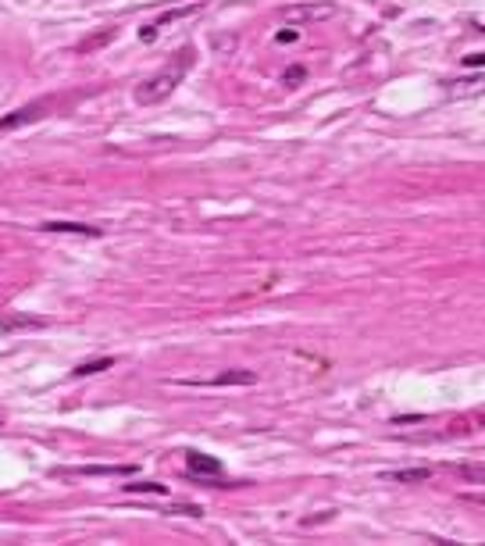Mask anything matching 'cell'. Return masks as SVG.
I'll return each mask as SVG.
<instances>
[{"label":"cell","mask_w":485,"mask_h":546,"mask_svg":"<svg viewBox=\"0 0 485 546\" xmlns=\"http://www.w3.org/2000/svg\"><path fill=\"white\" fill-rule=\"evenodd\" d=\"M111 36H115V29H103L100 36H93V39H82V43H79V50H96V46H103V43L111 39Z\"/></svg>","instance_id":"4fadbf2b"},{"label":"cell","mask_w":485,"mask_h":546,"mask_svg":"<svg viewBox=\"0 0 485 546\" xmlns=\"http://www.w3.org/2000/svg\"><path fill=\"white\" fill-rule=\"evenodd\" d=\"M189 68H193V46H182L179 58H172L157 75H150V79H143L136 86V100L139 104H160V100H168L175 93V86L186 79Z\"/></svg>","instance_id":"6da1fadb"},{"label":"cell","mask_w":485,"mask_h":546,"mask_svg":"<svg viewBox=\"0 0 485 546\" xmlns=\"http://www.w3.org/2000/svg\"><path fill=\"white\" fill-rule=\"evenodd\" d=\"M293 39H296V29H282L279 32V43H293Z\"/></svg>","instance_id":"e0dca14e"},{"label":"cell","mask_w":485,"mask_h":546,"mask_svg":"<svg viewBox=\"0 0 485 546\" xmlns=\"http://www.w3.org/2000/svg\"><path fill=\"white\" fill-rule=\"evenodd\" d=\"M336 11H339L336 4H293V8L282 11V18H286L289 25H300V22H325V18H332Z\"/></svg>","instance_id":"7a4b0ae2"},{"label":"cell","mask_w":485,"mask_h":546,"mask_svg":"<svg viewBox=\"0 0 485 546\" xmlns=\"http://www.w3.org/2000/svg\"><path fill=\"white\" fill-rule=\"evenodd\" d=\"M460 478H467V482H485V468H467V464H457L453 468Z\"/></svg>","instance_id":"7c38bea8"},{"label":"cell","mask_w":485,"mask_h":546,"mask_svg":"<svg viewBox=\"0 0 485 546\" xmlns=\"http://www.w3.org/2000/svg\"><path fill=\"white\" fill-rule=\"evenodd\" d=\"M43 232H68V236H100V229L82 225V222H46Z\"/></svg>","instance_id":"8992f818"},{"label":"cell","mask_w":485,"mask_h":546,"mask_svg":"<svg viewBox=\"0 0 485 546\" xmlns=\"http://www.w3.org/2000/svg\"><path fill=\"white\" fill-rule=\"evenodd\" d=\"M186 468H189V475H200V478H222L225 475V468H222L218 457H207L200 450H189L186 454Z\"/></svg>","instance_id":"3957f363"},{"label":"cell","mask_w":485,"mask_h":546,"mask_svg":"<svg viewBox=\"0 0 485 546\" xmlns=\"http://www.w3.org/2000/svg\"><path fill=\"white\" fill-rule=\"evenodd\" d=\"M457 425H464V428H467V425H481V428H485V411H478V414H471L467 421H457ZM457 425H453V428H457Z\"/></svg>","instance_id":"9a60e30c"},{"label":"cell","mask_w":485,"mask_h":546,"mask_svg":"<svg viewBox=\"0 0 485 546\" xmlns=\"http://www.w3.org/2000/svg\"><path fill=\"white\" fill-rule=\"evenodd\" d=\"M75 471L79 475H129L132 468L129 464H118V468L115 464H86V468H75Z\"/></svg>","instance_id":"9c48e42d"},{"label":"cell","mask_w":485,"mask_h":546,"mask_svg":"<svg viewBox=\"0 0 485 546\" xmlns=\"http://www.w3.org/2000/svg\"><path fill=\"white\" fill-rule=\"evenodd\" d=\"M464 65L467 68H481L485 65V54H471V58H464Z\"/></svg>","instance_id":"2e32d148"},{"label":"cell","mask_w":485,"mask_h":546,"mask_svg":"<svg viewBox=\"0 0 485 546\" xmlns=\"http://www.w3.org/2000/svg\"><path fill=\"white\" fill-rule=\"evenodd\" d=\"M386 478H393V482H428L432 478V468H403V471H389Z\"/></svg>","instance_id":"ba28073f"},{"label":"cell","mask_w":485,"mask_h":546,"mask_svg":"<svg viewBox=\"0 0 485 546\" xmlns=\"http://www.w3.org/2000/svg\"><path fill=\"white\" fill-rule=\"evenodd\" d=\"M43 111H46V104H29V107H18V111H11V115L0 118V132H11V129H18V125L39 122V118H43Z\"/></svg>","instance_id":"277c9868"},{"label":"cell","mask_w":485,"mask_h":546,"mask_svg":"<svg viewBox=\"0 0 485 546\" xmlns=\"http://www.w3.org/2000/svg\"><path fill=\"white\" fill-rule=\"evenodd\" d=\"M111 364H115V357H96V361L79 364V368H75V375H96V371H107Z\"/></svg>","instance_id":"8fae6325"},{"label":"cell","mask_w":485,"mask_h":546,"mask_svg":"<svg viewBox=\"0 0 485 546\" xmlns=\"http://www.w3.org/2000/svg\"><path fill=\"white\" fill-rule=\"evenodd\" d=\"M125 493H153V497H165L168 485H160V482H132V485H125Z\"/></svg>","instance_id":"30bf717a"},{"label":"cell","mask_w":485,"mask_h":546,"mask_svg":"<svg viewBox=\"0 0 485 546\" xmlns=\"http://www.w3.org/2000/svg\"><path fill=\"white\" fill-rule=\"evenodd\" d=\"M257 375L253 371H225L218 378H207V382H186V386H253Z\"/></svg>","instance_id":"5b68a950"},{"label":"cell","mask_w":485,"mask_h":546,"mask_svg":"<svg viewBox=\"0 0 485 546\" xmlns=\"http://www.w3.org/2000/svg\"><path fill=\"white\" fill-rule=\"evenodd\" d=\"M25 325H39V321H32V318H11V321H4V333H11V329H25Z\"/></svg>","instance_id":"5bb4252c"},{"label":"cell","mask_w":485,"mask_h":546,"mask_svg":"<svg viewBox=\"0 0 485 546\" xmlns=\"http://www.w3.org/2000/svg\"><path fill=\"white\" fill-rule=\"evenodd\" d=\"M478 93H485V75H474V79L450 82V97H478Z\"/></svg>","instance_id":"52a82bcc"}]
</instances>
